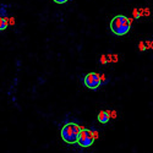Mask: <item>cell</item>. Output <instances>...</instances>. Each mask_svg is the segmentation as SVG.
Segmentation results:
<instances>
[{
	"label": "cell",
	"instance_id": "cell-1",
	"mask_svg": "<svg viewBox=\"0 0 153 153\" xmlns=\"http://www.w3.org/2000/svg\"><path fill=\"white\" fill-rule=\"evenodd\" d=\"M82 131V127L80 124L77 123H65L64 126L61 127L60 130V136H61V140L65 143H69V145H76L77 143V140H79V136Z\"/></svg>",
	"mask_w": 153,
	"mask_h": 153
},
{
	"label": "cell",
	"instance_id": "cell-2",
	"mask_svg": "<svg viewBox=\"0 0 153 153\" xmlns=\"http://www.w3.org/2000/svg\"><path fill=\"white\" fill-rule=\"evenodd\" d=\"M131 28V20L124 16L118 15L110 21V31L115 36H125Z\"/></svg>",
	"mask_w": 153,
	"mask_h": 153
},
{
	"label": "cell",
	"instance_id": "cell-3",
	"mask_svg": "<svg viewBox=\"0 0 153 153\" xmlns=\"http://www.w3.org/2000/svg\"><path fill=\"white\" fill-rule=\"evenodd\" d=\"M98 136V134L94 130H88V129H82L79 140H77V145L82 148H88L91 147L94 142L96 137Z\"/></svg>",
	"mask_w": 153,
	"mask_h": 153
},
{
	"label": "cell",
	"instance_id": "cell-4",
	"mask_svg": "<svg viewBox=\"0 0 153 153\" xmlns=\"http://www.w3.org/2000/svg\"><path fill=\"white\" fill-rule=\"evenodd\" d=\"M83 85L91 90H98L99 86L102 85V77L100 75H98L97 72H90L85 76L83 79Z\"/></svg>",
	"mask_w": 153,
	"mask_h": 153
},
{
	"label": "cell",
	"instance_id": "cell-5",
	"mask_svg": "<svg viewBox=\"0 0 153 153\" xmlns=\"http://www.w3.org/2000/svg\"><path fill=\"white\" fill-rule=\"evenodd\" d=\"M110 119V115H109V111H105V110H102L99 114H98V121L100 124H108Z\"/></svg>",
	"mask_w": 153,
	"mask_h": 153
},
{
	"label": "cell",
	"instance_id": "cell-6",
	"mask_svg": "<svg viewBox=\"0 0 153 153\" xmlns=\"http://www.w3.org/2000/svg\"><path fill=\"white\" fill-rule=\"evenodd\" d=\"M7 26H9V23H7L6 17H0V32L4 31V30H6Z\"/></svg>",
	"mask_w": 153,
	"mask_h": 153
},
{
	"label": "cell",
	"instance_id": "cell-7",
	"mask_svg": "<svg viewBox=\"0 0 153 153\" xmlns=\"http://www.w3.org/2000/svg\"><path fill=\"white\" fill-rule=\"evenodd\" d=\"M7 6L6 5H0V17H5L7 16Z\"/></svg>",
	"mask_w": 153,
	"mask_h": 153
},
{
	"label": "cell",
	"instance_id": "cell-8",
	"mask_svg": "<svg viewBox=\"0 0 153 153\" xmlns=\"http://www.w3.org/2000/svg\"><path fill=\"white\" fill-rule=\"evenodd\" d=\"M54 1H55L56 4H65L66 1H69V0H54Z\"/></svg>",
	"mask_w": 153,
	"mask_h": 153
}]
</instances>
